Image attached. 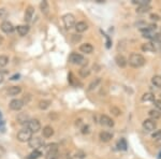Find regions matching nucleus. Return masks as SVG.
I'll return each mask as SVG.
<instances>
[{
  "label": "nucleus",
  "mask_w": 161,
  "mask_h": 159,
  "mask_svg": "<svg viewBox=\"0 0 161 159\" xmlns=\"http://www.w3.org/2000/svg\"><path fill=\"white\" fill-rule=\"evenodd\" d=\"M129 65L133 68H140V67L144 66L146 60H145L144 56H142L141 54L138 53H132L129 56Z\"/></svg>",
  "instance_id": "f257e3e1"
},
{
  "label": "nucleus",
  "mask_w": 161,
  "mask_h": 159,
  "mask_svg": "<svg viewBox=\"0 0 161 159\" xmlns=\"http://www.w3.org/2000/svg\"><path fill=\"white\" fill-rule=\"evenodd\" d=\"M63 22L65 27H66V29H71V28L75 26V17L71 13L65 14L63 16Z\"/></svg>",
  "instance_id": "f03ea898"
},
{
  "label": "nucleus",
  "mask_w": 161,
  "mask_h": 159,
  "mask_svg": "<svg viewBox=\"0 0 161 159\" xmlns=\"http://www.w3.org/2000/svg\"><path fill=\"white\" fill-rule=\"evenodd\" d=\"M69 60H70V63H73V65H86V63H87V60H85L84 56L77 53L70 54Z\"/></svg>",
  "instance_id": "7ed1b4c3"
},
{
  "label": "nucleus",
  "mask_w": 161,
  "mask_h": 159,
  "mask_svg": "<svg viewBox=\"0 0 161 159\" xmlns=\"http://www.w3.org/2000/svg\"><path fill=\"white\" fill-rule=\"evenodd\" d=\"M31 138H32V132L27 128L20 130L18 133H17V140L20 142H28Z\"/></svg>",
  "instance_id": "20e7f679"
},
{
  "label": "nucleus",
  "mask_w": 161,
  "mask_h": 159,
  "mask_svg": "<svg viewBox=\"0 0 161 159\" xmlns=\"http://www.w3.org/2000/svg\"><path fill=\"white\" fill-rule=\"evenodd\" d=\"M28 145H29V147H31V148H33L36 151V149H38L39 147L44 145V141H43L40 136H32V138L28 141Z\"/></svg>",
  "instance_id": "39448f33"
},
{
  "label": "nucleus",
  "mask_w": 161,
  "mask_h": 159,
  "mask_svg": "<svg viewBox=\"0 0 161 159\" xmlns=\"http://www.w3.org/2000/svg\"><path fill=\"white\" fill-rule=\"evenodd\" d=\"M26 128L29 129L31 132H38L41 129V124L38 119H29V122L26 124Z\"/></svg>",
  "instance_id": "423d86ee"
},
{
  "label": "nucleus",
  "mask_w": 161,
  "mask_h": 159,
  "mask_svg": "<svg viewBox=\"0 0 161 159\" xmlns=\"http://www.w3.org/2000/svg\"><path fill=\"white\" fill-rule=\"evenodd\" d=\"M156 127H157V124L153 119H145L143 122V128L146 131H153L156 129Z\"/></svg>",
  "instance_id": "0eeeda50"
},
{
  "label": "nucleus",
  "mask_w": 161,
  "mask_h": 159,
  "mask_svg": "<svg viewBox=\"0 0 161 159\" xmlns=\"http://www.w3.org/2000/svg\"><path fill=\"white\" fill-rule=\"evenodd\" d=\"M0 28H1V30H2L4 33H11L14 31V26L12 25V23L9 22V20L2 22L1 25H0Z\"/></svg>",
  "instance_id": "6e6552de"
},
{
  "label": "nucleus",
  "mask_w": 161,
  "mask_h": 159,
  "mask_svg": "<svg viewBox=\"0 0 161 159\" xmlns=\"http://www.w3.org/2000/svg\"><path fill=\"white\" fill-rule=\"evenodd\" d=\"M9 106H10V109L13 110V111H20L24 106V103L20 99H13L10 102Z\"/></svg>",
  "instance_id": "1a4fd4ad"
},
{
  "label": "nucleus",
  "mask_w": 161,
  "mask_h": 159,
  "mask_svg": "<svg viewBox=\"0 0 161 159\" xmlns=\"http://www.w3.org/2000/svg\"><path fill=\"white\" fill-rule=\"evenodd\" d=\"M100 124L102 126H106V127H113L114 126V120L111 117L106 115H102L100 117Z\"/></svg>",
  "instance_id": "9d476101"
},
{
  "label": "nucleus",
  "mask_w": 161,
  "mask_h": 159,
  "mask_svg": "<svg viewBox=\"0 0 161 159\" xmlns=\"http://www.w3.org/2000/svg\"><path fill=\"white\" fill-rule=\"evenodd\" d=\"M33 14H34V9H33V7L29 6V7L26 9V11H25V16H24V20H25V22H27V23H28V22H30V20H32Z\"/></svg>",
  "instance_id": "9b49d317"
},
{
  "label": "nucleus",
  "mask_w": 161,
  "mask_h": 159,
  "mask_svg": "<svg viewBox=\"0 0 161 159\" xmlns=\"http://www.w3.org/2000/svg\"><path fill=\"white\" fill-rule=\"evenodd\" d=\"M29 116L27 115L26 113H20L18 115H17V123L20 124V125H26L28 122H29Z\"/></svg>",
  "instance_id": "f8f14e48"
},
{
  "label": "nucleus",
  "mask_w": 161,
  "mask_h": 159,
  "mask_svg": "<svg viewBox=\"0 0 161 159\" xmlns=\"http://www.w3.org/2000/svg\"><path fill=\"white\" fill-rule=\"evenodd\" d=\"M115 61L117 63V66L120 67V68H125L127 66V63H128V60L126 59V57L122 56V55H117L115 57Z\"/></svg>",
  "instance_id": "ddd939ff"
},
{
  "label": "nucleus",
  "mask_w": 161,
  "mask_h": 159,
  "mask_svg": "<svg viewBox=\"0 0 161 159\" xmlns=\"http://www.w3.org/2000/svg\"><path fill=\"white\" fill-rule=\"evenodd\" d=\"M79 51L85 54H91L94 51V46L90 43H84L79 46Z\"/></svg>",
  "instance_id": "4468645a"
},
{
  "label": "nucleus",
  "mask_w": 161,
  "mask_h": 159,
  "mask_svg": "<svg viewBox=\"0 0 161 159\" xmlns=\"http://www.w3.org/2000/svg\"><path fill=\"white\" fill-rule=\"evenodd\" d=\"M99 138H100V140H101L102 142H109V141L112 140L113 134L108 132V131H102V132H100V134H99Z\"/></svg>",
  "instance_id": "2eb2a0df"
},
{
  "label": "nucleus",
  "mask_w": 161,
  "mask_h": 159,
  "mask_svg": "<svg viewBox=\"0 0 161 159\" xmlns=\"http://www.w3.org/2000/svg\"><path fill=\"white\" fill-rule=\"evenodd\" d=\"M74 28H75L76 32H84V31H86V30H87V28H88V25H87L85 22H79V23L75 24Z\"/></svg>",
  "instance_id": "dca6fc26"
},
{
  "label": "nucleus",
  "mask_w": 161,
  "mask_h": 159,
  "mask_svg": "<svg viewBox=\"0 0 161 159\" xmlns=\"http://www.w3.org/2000/svg\"><path fill=\"white\" fill-rule=\"evenodd\" d=\"M16 30L20 36L24 37L29 32V26H28V25H20V26L16 27Z\"/></svg>",
  "instance_id": "f3484780"
},
{
  "label": "nucleus",
  "mask_w": 161,
  "mask_h": 159,
  "mask_svg": "<svg viewBox=\"0 0 161 159\" xmlns=\"http://www.w3.org/2000/svg\"><path fill=\"white\" fill-rule=\"evenodd\" d=\"M20 91H22V88L20 86H11L8 89V95L9 96H17L20 94Z\"/></svg>",
  "instance_id": "a211bd4d"
},
{
  "label": "nucleus",
  "mask_w": 161,
  "mask_h": 159,
  "mask_svg": "<svg viewBox=\"0 0 161 159\" xmlns=\"http://www.w3.org/2000/svg\"><path fill=\"white\" fill-rule=\"evenodd\" d=\"M42 134L44 138H51L54 134V129L51 126H45L42 130Z\"/></svg>",
  "instance_id": "6ab92c4d"
},
{
  "label": "nucleus",
  "mask_w": 161,
  "mask_h": 159,
  "mask_svg": "<svg viewBox=\"0 0 161 159\" xmlns=\"http://www.w3.org/2000/svg\"><path fill=\"white\" fill-rule=\"evenodd\" d=\"M142 51H144V52H155L156 51V47L153 43H144L142 44Z\"/></svg>",
  "instance_id": "aec40b11"
},
{
  "label": "nucleus",
  "mask_w": 161,
  "mask_h": 159,
  "mask_svg": "<svg viewBox=\"0 0 161 159\" xmlns=\"http://www.w3.org/2000/svg\"><path fill=\"white\" fill-rule=\"evenodd\" d=\"M151 10V7L149 6V4H146V6H140V7H138V9H136V12L140 14H144V13H147V12H149V11Z\"/></svg>",
  "instance_id": "412c9836"
},
{
  "label": "nucleus",
  "mask_w": 161,
  "mask_h": 159,
  "mask_svg": "<svg viewBox=\"0 0 161 159\" xmlns=\"http://www.w3.org/2000/svg\"><path fill=\"white\" fill-rule=\"evenodd\" d=\"M148 115H149V117H150L153 120H155V119H159L161 117V113L158 111V110H150L149 111V113H148Z\"/></svg>",
  "instance_id": "4be33fe9"
},
{
  "label": "nucleus",
  "mask_w": 161,
  "mask_h": 159,
  "mask_svg": "<svg viewBox=\"0 0 161 159\" xmlns=\"http://www.w3.org/2000/svg\"><path fill=\"white\" fill-rule=\"evenodd\" d=\"M154 100H155V96L154 94L151 93H146L142 96V101H144V102H149V101H154Z\"/></svg>",
  "instance_id": "5701e85b"
},
{
  "label": "nucleus",
  "mask_w": 161,
  "mask_h": 159,
  "mask_svg": "<svg viewBox=\"0 0 161 159\" xmlns=\"http://www.w3.org/2000/svg\"><path fill=\"white\" fill-rule=\"evenodd\" d=\"M151 83L158 88H161V76L160 75H155L151 79Z\"/></svg>",
  "instance_id": "b1692460"
},
{
  "label": "nucleus",
  "mask_w": 161,
  "mask_h": 159,
  "mask_svg": "<svg viewBox=\"0 0 161 159\" xmlns=\"http://www.w3.org/2000/svg\"><path fill=\"white\" fill-rule=\"evenodd\" d=\"M59 157L58 152H47L45 155V159H59Z\"/></svg>",
  "instance_id": "393cba45"
},
{
  "label": "nucleus",
  "mask_w": 161,
  "mask_h": 159,
  "mask_svg": "<svg viewBox=\"0 0 161 159\" xmlns=\"http://www.w3.org/2000/svg\"><path fill=\"white\" fill-rule=\"evenodd\" d=\"M101 83V79L100 77H97V79H95L94 81H92L91 83L89 84V86H88V90L90 91V90H92V89H95L96 87L98 86L99 84Z\"/></svg>",
  "instance_id": "a878e982"
},
{
  "label": "nucleus",
  "mask_w": 161,
  "mask_h": 159,
  "mask_svg": "<svg viewBox=\"0 0 161 159\" xmlns=\"http://www.w3.org/2000/svg\"><path fill=\"white\" fill-rule=\"evenodd\" d=\"M40 156H42V153L39 152L38 149H36V151H33L32 153H30L29 155L26 157V159H38Z\"/></svg>",
  "instance_id": "bb28decb"
},
{
  "label": "nucleus",
  "mask_w": 161,
  "mask_h": 159,
  "mask_svg": "<svg viewBox=\"0 0 161 159\" xmlns=\"http://www.w3.org/2000/svg\"><path fill=\"white\" fill-rule=\"evenodd\" d=\"M49 106H51V101H49V100H41L39 102V108L41 110L49 109Z\"/></svg>",
  "instance_id": "cd10ccee"
},
{
  "label": "nucleus",
  "mask_w": 161,
  "mask_h": 159,
  "mask_svg": "<svg viewBox=\"0 0 161 159\" xmlns=\"http://www.w3.org/2000/svg\"><path fill=\"white\" fill-rule=\"evenodd\" d=\"M47 152H58V144L51 143L49 145H46V153Z\"/></svg>",
  "instance_id": "c85d7f7f"
},
{
  "label": "nucleus",
  "mask_w": 161,
  "mask_h": 159,
  "mask_svg": "<svg viewBox=\"0 0 161 159\" xmlns=\"http://www.w3.org/2000/svg\"><path fill=\"white\" fill-rule=\"evenodd\" d=\"M117 147L118 149H122V151H126L127 149V142H126L125 139H120L117 142Z\"/></svg>",
  "instance_id": "c756f323"
},
{
  "label": "nucleus",
  "mask_w": 161,
  "mask_h": 159,
  "mask_svg": "<svg viewBox=\"0 0 161 159\" xmlns=\"http://www.w3.org/2000/svg\"><path fill=\"white\" fill-rule=\"evenodd\" d=\"M9 63V57L6 55H0V68L7 66Z\"/></svg>",
  "instance_id": "7c9ffc66"
},
{
  "label": "nucleus",
  "mask_w": 161,
  "mask_h": 159,
  "mask_svg": "<svg viewBox=\"0 0 161 159\" xmlns=\"http://www.w3.org/2000/svg\"><path fill=\"white\" fill-rule=\"evenodd\" d=\"M40 9L44 14L47 13L49 12V4H47V1H42L41 4H40Z\"/></svg>",
  "instance_id": "2f4dec72"
},
{
  "label": "nucleus",
  "mask_w": 161,
  "mask_h": 159,
  "mask_svg": "<svg viewBox=\"0 0 161 159\" xmlns=\"http://www.w3.org/2000/svg\"><path fill=\"white\" fill-rule=\"evenodd\" d=\"M89 74H90V71H89L88 68H83V69L79 70V75L82 76V77H86Z\"/></svg>",
  "instance_id": "473e14b6"
},
{
  "label": "nucleus",
  "mask_w": 161,
  "mask_h": 159,
  "mask_svg": "<svg viewBox=\"0 0 161 159\" xmlns=\"http://www.w3.org/2000/svg\"><path fill=\"white\" fill-rule=\"evenodd\" d=\"M110 111H111V113H113V115L115 116H119L122 114V111H120L118 108H116V106H112V108L110 109Z\"/></svg>",
  "instance_id": "72a5a7b5"
},
{
  "label": "nucleus",
  "mask_w": 161,
  "mask_h": 159,
  "mask_svg": "<svg viewBox=\"0 0 161 159\" xmlns=\"http://www.w3.org/2000/svg\"><path fill=\"white\" fill-rule=\"evenodd\" d=\"M132 2H133V4H138L139 7H140V6H146V4H149V0H140V1L133 0Z\"/></svg>",
  "instance_id": "f704fd0d"
},
{
  "label": "nucleus",
  "mask_w": 161,
  "mask_h": 159,
  "mask_svg": "<svg viewBox=\"0 0 161 159\" xmlns=\"http://www.w3.org/2000/svg\"><path fill=\"white\" fill-rule=\"evenodd\" d=\"M151 136H153V139L154 140H160L161 139V130L155 131V132L151 134Z\"/></svg>",
  "instance_id": "c9c22d12"
},
{
  "label": "nucleus",
  "mask_w": 161,
  "mask_h": 159,
  "mask_svg": "<svg viewBox=\"0 0 161 159\" xmlns=\"http://www.w3.org/2000/svg\"><path fill=\"white\" fill-rule=\"evenodd\" d=\"M153 39H154L156 42H158V43L161 44V33H157V34H155V37L153 38Z\"/></svg>",
  "instance_id": "e433bc0d"
},
{
  "label": "nucleus",
  "mask_w": 161,
  "mask_h": 159,
  "mask_svg": "<svg viewBox=\"0 0 161 159\" xmlns=\"http://www.w3.org/2000/svg\"><path fill=\"white\" fill-rule=\"evenodd\" d=\"M154 104L158 109V111L161 110V100H154Z\"/></svg>",
  "instance_id": "4c0bfd02"
},
{
  "label": "nucleus",
  "mask_w": 161,
  "mask_h": 159,
  "mask_svg": "<svg viewBox=\"0 0 161 159\" xmlns=\"http://www.w3.org/2000/svg\"><path fill=\"white\" fill-rule=\"evenodd\" d=\"M147 28V30H149V31H154V30H156V28H157V25L156 24H150V25H148V27H146Z\"/></svg>",
  "instance_id": "58836bf2"
},
{
  "label": "nucleus",
  "mask_w": 161,
  "mask_h": 159,
  "mask_svg": "<svg viewBox=\"0 0 161 159\" xmlns=\"http://www.w3.org/2000/svg\"><path fill=\"white\" fill-rule=\"evenodd\" d=\"M82 132L84 133V134H86V133H89V126H88V125H86V126H83L82 127Z\"/></svg>",
  "instance_id": "ea45409f"
},
{
  "label": "nucleus",
  "mask_w": 161,
  "mask_h": 159,
  "mask_svg": "<svg viewBox=\"0 0 161 159\" xmlns=\"http://www.w3.org/2000/svg\"><path fill=\"white\" fill-rule=\"evenodd\" d=\"M150 18L153 20H160V16H159V15H158V14H150Z\"/></svg>",
  "instance_id": "a19ab883"
},
{
  "label": "nucleus",
  "mask_w": 161,
  "mask_h": 159,
  "mask_svg": "<svg viewBox=\"0 0 161 159\" xmlns=\"http://www.w3.org/2000/svg\"><path fill=\"white\" fill-rule=\"evenodd\" d=\"M6 15H7V11H6V9H0V17L4 18Z\"/></svg>",
  "instance_id": "79ce46f5"
},
{
  "label": "nucleus",
  "mask_w": 161,
  "mask_h": 159,
  "mask_svg": "<svg viewBox=\"0 0 161 159\" xmlns=\"http://www.w3.org/2000/svg\"><path fill=\"white\" fill-rule=\"evenodd\" d=\"M20 77V74H15V75H13V76H11L10 77V80L11 81H15V80H18Z\"/></svg>",
  "instance_id": "37998d69"
},
{
  "label": "nucleus",
  "mask_w": 161,
  "mask_h": 159,
  "mask_svg": "<svg viewBox=\"0 0 161 159\" xmlns=\"http://www.w3.org/2000/svg\"><path fill=\"white\" fill-rule=\"evenodd\" d=\"M73 38H74V41H77V42L82 39V37L79 36V34H77V36H76V34H73Z\"/></svg>",
  "instance_id": "c03bdc74"
},
{
  "label": "nucleus",
  "mask_w": 161,
  "mask_h": 159,
  "mask_svg": "<svg viewBox=\"0 0 161 159\" xmlns=\"http://www.w3.org/2000/svg\"><path fill=\"white\" fill-rule=\"evenodd\" d=\"M0 129H4V122L0 120Z\"/></svg>",
  "instance_id": "a18cd8bd"
},
{
  "label": "nucleus",
  "mask_w": 161,
  "mask_h": 159,
  "mask_svg": "<svg viewBox=\"0 0 161 159\" xmlns=\"http://www.w3.org/2000/svg\"><path fill=\"white\" fill-rule=\"evenodd\" d=\"M2 81H4V74H2V73H0V83H1Z\"/></svg>",
  "instance_id": "49530a36"
},
{
  "label": "nucleus",
  "mask_w": 161,
  "mask_h": 159,
  "mask_svg": "<svg viewBox=\"0 0 161 159\" xmlns=\"http://www.w3.org/2000/svg\"><path fill=\"white\" fill-rule=\"evenodd\" d=\"M2 42H4V38H2V37L0 36V45L2 44Z\"/></svg>",
  "instance_id": "de8ad7c7"
},
{
  "label": "nucleus",
  "mask_w": 161,
  "mask_h": 159,
  "mask_svg": "<svg viewBox=\"0 0 161 159\" xmlns=\"http://www.w3.org/2000/svg\"><path fill=\"white\" fill-rule=\"evenodd\" d=\"M0 117H1V114H0Z\"/></svg>",
  "instance_id": "09e8293b"
}]
</instances>
